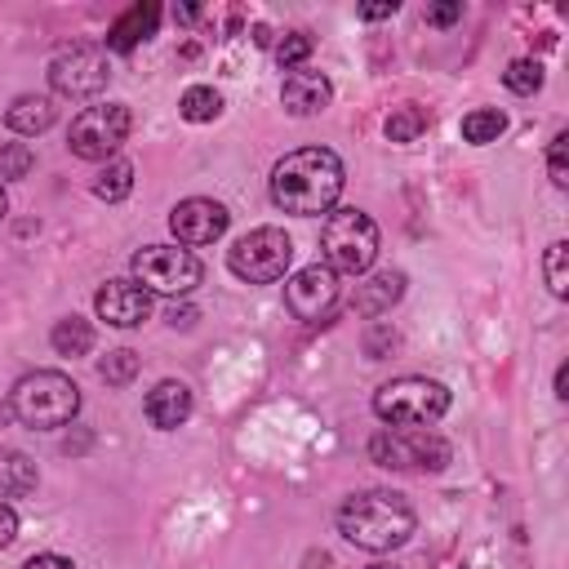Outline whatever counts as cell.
I'll list each match as a JSON object with an SVG mask.
<instances>
[{
    "mask_svg": "<svg viewBox=\"0 0 569 569\" xmlns=\"http://www.w3.org/2000/svg\"><path fill=\"white\" fill-rule=\"evenodd\" d=\"M36 462L18 449H0V498H22L36 489Z\"/></svg>",
    "mask_w": 569,
    "mask_h": 569,
    "instance_id": "19",
    "label": "cell"
},
{
    "mask_svg": "<svg viewBox=\"0 0 569 569\" xmlns=\"http://www.w3.org/2000/svg\"><path fill=\"white\" fill-rule=\"evenodd\" d=\"M284 302L298 320H325L338 302V271H329L325 262H311V267L293 271L284 280Z\"/></svg>",
    "mask_w": 569,
    "mask_h": 569,
    "instance_id": "11",
    "label": "cell"
},
{
    "mask_svg": "<svg viewBox=\"0 0 569 569\" xmlns=\"http://www.w3.org/2000/svg\"><path fill=\"white\" fill-rule=\"evenodd\" d=\"M49 342H53L58 356H89V347H93V325L80 320V316H62V320L53 325Z\"/></svg>",
    "mask_w": 569,
    "mask_h": 569,
    "instance_id": "22",
    "label": "cell"
},
{
    "mask_svg": "<svg viewBox=\"0 0 569 569\" xmlns=\"http://www.w3.org/2000/svg\"><path fill=\"white\" fill-rule=\"evenodd\" d=\"M373 569H391V565H373Z\"/></svg>",
    "mask_w": 569,
    "mask_h": 569,
    "instance_id": "39",
    "label": "cell"
},
{
    "mask_svg": "<svg viewBox=\"0 0 569 569\" xmlns=\"http://www.w3.org/2000/svg\"><path fill=\"white\" fill-rule=\"evenodd\" d=\"M107 80H111V62H107V49L98 44H80L49 62V84L62 98H93L107 89Z\"/></svg>",
    "mask_w": 569,
    "mask_h": 569,
    "instance_id": "10",
    "label": "cell"
},
{
    "mask_svg": "<svg viewBox=\"0 0 569 569\" xmlns=\"http://www.w3.org/2000/svg\"><path fill=\"white\" fill-rule=\"evenodd\" d=\"M178 116L191 120V124H209L222 116V93L213 84H191L182 98H178Z\"/></svg>",
    "mask_w": 569,
    "mask_h": 569,
    "instance_id": "21",
    "label": "cell"
},
{
    "mask_svg": "<svg viewBox=\"0 0 569 569\" xmlns=\"http://www.w3.org/2000/svg\"><path fill=\"white\" fill-rule=\"evenodd\" d=\"M22 569H76V565L67 556H58V551H40V556L22 560Z\"/></svg>",
    "mask_w": 569,
    "mask_h": 569,
    "instance_id": "31",
    "label": "cell"
},
{
    "mask_svg": "<svg viewBox=\"0 0 569 569\" xmlns=\"http://www.w3.org/2000/svg\"><path fill=\"white\" fill-rule=\"evenodd\" d=\"M449 409V387L422 373H405L391 378L373 391V413L387 427H427Z\"/></svg>",
    "mask_w": 569,
    "mask_h": 569,
    "instance_id": "4",
    "label": "cell"
},
{
    "mask_svg": "<svg viewBox=\"0 0 569 569\" xmlns=\"http://www.w3.org/2000/svg\"><path fill=\"white\" fill-rule=\"evenodd\" d=\"M13 538H18V516H13L9 502H0V551H4Z\"/></svg>",
    "mask_w": 569,
    "mask_h": 569,
    "instance_id": "33",
    "label": "cell"
},
{
    "mask_svg": "<svg viewBox=\"0 0 569 569\" xmlns=\"http://www.w3.org/2000/svg\"><path fill=\"white\" fill-rule=\"evenodd\" d=\"M156 22H160V4H133V9H124L116 22H111V31H107V49H116V53H129L133 44H142L147 36H156Z\"/></svg>",
    "mask_w": 569,
    "mask_h": 569,
    "instance_id": "16",
    "label": "cell"
},
{
    "mask_svg": "<svg viewBox=\"0 0 569 569\" xmlns=\"http://www.w3.org/2000/svg\"><path fill=\"white\" fill-rule=\"evenodd\" d=\"M502 84H507L511 93H520V98L538 93V89H542V62H533V58H516V62L502 71Z\"/></svg>",
    "mask_w": 569,
    "mask_h": 569,
    "instance_id": "25",
    "label": "cell"
},
{
    "mask_svg": "<svg viewBox=\"0 0 569 569\" xmlns=\"http://www.w3.org/2000/svg\"><path fill=\"white\" fill-rule=\"evenodd\" d=\"M133 191V164L129 160H107L102 173L93 178V196L98 200H124Z\"/></svg>",
    "mask_w": 569,
    "mask_h": 569,
    "instance_id": "24",
    "label": "cell"
},
{
    "mask_svg": "<svg viewBox=\"0 0 569 569\" xmlns=\"http://www.w3.org/2000/svg\"><path fill=\"white\" fill-rule=\"evenodd\" d=\"M4 209H9V196H4V187H0V218H4Z\"/></svg>",
    "mask_w": 569,
    "mask_h": 569,
    "instance_id": "38",
    "label": "cell"
},
{
    "mask_svg": "<svg viewBox=\"0 0 569 569\" xmlns=\"http://www.w3.org/2000/svg\"><path fill=\"white\" fill-rule=\"evenodd\" d=\"M320 249H325L329 271L365 276L378 258V222L360 209H338V213H329V222L320 231Z\"/></svg>",
    "mask_w": 569,
    "mask_h": 569,
    "instance_id": "6",
    "label": "cell"
},
{
    "mask_svg": "<svg viewBox=\"0 0 569 569\" xmlns=\"http://www.w3.org/2000/svg\"><path fill=\"white\" fill-rule=\"evenodd\" d=\"M31 164H36V156H31L27 142H0V187L13 182V178H27Z\"/></svg>",
    "mask_w": 569,
    "mask_h": 569,
    "instance_id": "27",
    "label": "cell"
},
{
    "mask_svg": "<svg viewBox=\"0 0 569 569\" xmlns=\"http://www.w3.org/2000/svg\"><path fill=\"white\" fill-rule=\"evenodd\" d=\"M400 293H405V276L400 271H378V276H369V280L356 284L351 307L360 316H382V311H391L400 302Z\"/></svg>",
    "mask_w": 569,
    "mask_h": 569,
    "instance_id": "17",
    "label": "cell"
},
{
    "mask_svg": "<svg viewBox=\"0 0 569 569\" xmlns=\"http://www.w3.org/2000/svg\"><path fill=\"white\" fill-rule=\"evenodd\" d=\"M191 320H196L191 307H173V311H169V325H191Z\"/></svg>",
    "mask_w": 569,
    "mask_h": 569,
    "instance_id": "37",
    "label": "cell"
},
{
    "mask_svg": "<svg viewBox=\"0 0 569 569\" xmlns=\"http://www.w3.org/2000/svg\"><path fill=\"white\" fill-rule=\"evenodd\" d=\"M427 124H431V116H427V107H418V102H400V107H391V116L382 120V129H387L391 142H418V138L427 133Z\"/></svg>",
    "mask_w": 569,
    "mask_h": 569,
    "instance_id": "20",
    "label": "cell"
},
{
    "mask_svg": "<svg viewBox=\"0 0 569 569\" xmlns=\"http://www.w3.org/2000/svg\"><path fill=\"white\" fill-rule=\"evenodd\" d=\"M396 13V0H387V4H360V18L365 22H378V18H391Z\"/></svg>",
    "mask_w": 569,
    "mask_h": 569,
    "instance_id": "34",
    "label": "cell"
},
{
    "mask_svg": "<svg viewBox=\"0 0 569 569\" xmlns=\"http://www.w3.org/2000/svg\"><path fill=\"white\" fill-rule=\"evenodd\" d=\"M9 409H13V418L22 427L53 431V427H67L80 413V387L58 369H36V373L13 382Z\"/></svg>",
    "mask_w": 569,
    "mask_h": 569,
    "instance_id": "3",
    "label": "cell"
},
{
    "mask_svg": "<svg viewBox=\"0 0 569 569\" xmlns=\"http://www.w3.org/2000/svg\"><path fill=\"white\" fill-rule=\"evenodd\" d=\"M382 342H396V333L387 329V325H373V333H369V356L378 360V351H382Z\"/></svg>",
    "mask_w": 569,
    "mask_h": 569,
    "instance_id": "35",
    "label": "cell"
},
{
    "mask_svg": "<svg viewBox=\"0 0 569 569\" xmlns=\"http://www.w3.org/2000/svg\"><path fill=\"white\" fill-rule=\"evenodd\" d=\"M556 396H560V400H569V365H560V369H556Z\"/></svg>",
    "mask_w": 569,
    "mask_h": 569,
    "instance_id": "36",
    "label": "cell"
},
{
    "mask_svg": "<svg viewBox=\"0 0 569 569\" xmlns=\"http://www.w3.org/2000/svg\"><path fill=\"white\" fill-rule=\"evenodd\" d=\"M369 458L391 471H445L449 467V440L427 427H382L369 436Z\"/></svg>",
    "mask_w": 569,
    "mask_h": 569,
    "instance_id": "5",
    "label": "cell"
},
{
    "mask_svg": "<svg viewBox=\"0 0 569 569\" xmlns=\"http://www.w3.org/2000/svg\"><path fill=\"white\" fill-rule=\"evenodd\" d=\"M342 196V160L329 147H298L271 169V200L284 213L316 218Z\"/></svg>",
    "mask_w": 569,
    "mask_h": 569,
    "instance_id": "1",
    "label": "cell"
},
{
    "mask_svg": "<svg viewBox=\"0 0 569 569\" xmlns=\"http://www.w3.org/2000/svg\"><path fill=\"white\" fill-rule=\"evenodd\" d=\"M462 18V4H431L427 9V22L431 27H449V22H458Z\"/></svg>",
    "mask_w": 569,
    "mask_h": 569,
    "instance_id": "32",
    "label": "cell"
},
{
    "mask_svg": "<svg viewBox=\"0 0 569 569\" xmlns=\"http://www.w3.org/2000/svg\"><path fill=\"white\" fill-rule=\"evenodd\" d=\"M329 98H333L329 76H325V71H311V67L289 71L284 84H280V102H284L289 116H316V111L329 107Z\"/></svg>",
    "mask_w": 569,
    "mask_h": 569,
    "instance_id": "14",
    "label": "cell"
},
{
    "mask_svg": "<svg viewBox=\"0 0 569 569\" xmlns=\"http://www.w3.org/2000/svg\"><path fill=\"white\" fill-rule=\"evenodd\" d=\"M293 262V240L280 227H253L227 249V267L244 284H271L289 271Z\"/></svg>",
    "mask_w": 569,
    "mask_h": 569,
    "instance_id": "7",
    "label": "cell"
},
{
    "mask_svg": "<svg viewBox=\"0 0 569 569\" xmlns=\"http://www.w3.org/2000/svg\"><path fill=\"white\" fill-rule=\"evenodd\" d=\"M311 49H316V40H311L307 31H284L280 44H276V62H280L284 71H298V67L311 58Z\"/></svg>",
    "mask_w": 569,
    "mask_h": 569,
    "instance_id": "26",
    "label": "cell"
},
{
    "mask_svg": "<svg viewBox=\"0 0 569 569\" xmlns=\"http://www.w3.org/2000/svg\"><path fill=\"white\" fill-rule=\"evenodd\" d=\"M227 222H231V213L204 196H191V200L173 204V213H169V231L178 236V244H213L227 231Z\"/></svg>",
    "mask_w": 569,
    "mask_h": 569,
    "instance_id": "12",
    "label": "cell"
},
{
    "mask_svg": "<svg viewBox=\"0 0 569 569\" xmlns=\"http://www.w3.org/2000/svg\"><path fill=\"white\" fill-rule=\"evenodd\" d=\"M93 311L116 329H138L151 316V293L138 280H107L93 298Z\"/></svg>",
    "mask_w": 569,
    "mask_h": 569,
    "instance_id": "13",
    "label": "cell"
},
{
    "mask_svg": "<svg viewBox=\"0 0 569 569\" xmlns=\"http://www.w3.org/2000/svg\"><path fill=\"white\" fill-rule=\"evenodd\" d=\"M133 280L147 293H164V298H182L204 280V267L191 249L178 244H147L133 253Z\"/></svg>",
    "mask_w": 569,
    "mask_h": 569,
    "instance_id": "8",
    "label": "cell"
},
{
    "mask_svg": "<svg viewBox=\"0 0 569 569\" xmlns=\"http://www.w3.org/2000/svg\"><path fill=\"white\" fill-rule=\"evenodd\" d=\"M565 258H569V244H565V240H556V244H547V258H542V271H547V289H551L556 298H565V293H569V271H565Z\"/></svg>",
    "mask_w": 569,
    "mask_h": 569,
    "instance_id": "28",
    "label": "cell"
},
{
    "mask_svg": "<svg viewBox=\"0 0 569 569\" xmlns=\"http://www.w3.org/2000/svg\"><path fill=\"white\" fill-rule=\"evenodd\" d=\"M565 142H569V133H556V138H551V156H547V169H551V182H556V187H569V169H565Z\"/></svg>",
    "mask_w": 569,
    "mask_h": 569,
    "instance_id": "30",
    "label": "cell"
},
{
    "mask_svg": "<svg viewBox=\"0 0 569 569\" xmlns=\"http://www.w3.org/2000/svg\"><path fill=\"white\" fill-rule=\"evenodd\" d=\"M53 120H58V107H53V98H44V93H22V98H13V107L4 111V124H9L13 133H22V138L44 133Z\"/></svg>",
    "mask_w": 569,
    "mask_h": 569,
    "instance_id": "18",
    "label": "cell"
},
{
    "mask_svg": "<svg viewBox=\"0 0 569 569\" xmlns=\"http://www.w3.org/2000/svg\"><path fill=\"white\" fill-rule=\"evenodd\" d=\"M418 516L396 489H365L338 507V533L360 551H396L409 542Z\"/></svg>",
    "mask_w": 569,
    "mask_h": 569,
    "instance_id": "2",
    "label": "cell"
},
{
    "mask_svg": "<svg viewBox=\"0 0 569 569\" xmlns=\"http://www.w3.org/2000/svg\"><path fill=\"white\" fill-rule=\"evenodd\" d=\"M502 133H507V116H502L498 107H476V111H467V116H462V138H467L471 147L498 142Z\"/></svg>",
    "mask_w": 569,
    "mask_h": 569,
    "instance_id": "23",
    "label": "cell"
},
{
    "mask_svg": "<svg viewBox=\"0 0 569 569\" xmlns=\"http://www.w3.org/2000/svg\"><path fill=\"white\" fill-rule=\"evenodd\" d=\"M129 124H133V116H129L124 102L84 107V111L71 120L67 147H71V156H80V160H98V164H107V160H116V151L124 147Z\"/></svg>",
    "mask_w": 569,
    "mask_h": 569,
    "instance_id": "9",
    "label": "cell"
},
{
    "mask_svg": "<svg viewBox=\"0 0 569 569\" xmlns=\"http://www.w3.org/2000/svg\"><path fill=\"white\" fill-rule=\"evenodd\" d=\"M133 373H138V356H133V351H124V347H120V351H111V356L98 365V378H102L107 387H124Z\"/></svg>",
    "mask_w": 569,
    "mask_h": 569,
    "instance_id": "29",
    "label": "cell"
},
{
    "mask_svg": "<svg viewBox=\"0 0 569 569\" xmlns=\"http://www.w3.org/2000/svg\"><path fill=\"white\" fill-rule=\"evenodd\" d=\"M142 409H147V422L156 431H173V427H182L191 418V387L178 382V378H164V382H156L147 391V405Z\"/></svg>",
    "mask_w": 569,
    "mask_h": 569,
    "instance_id": "15",
    "label": "cell"
}]
</instances>
